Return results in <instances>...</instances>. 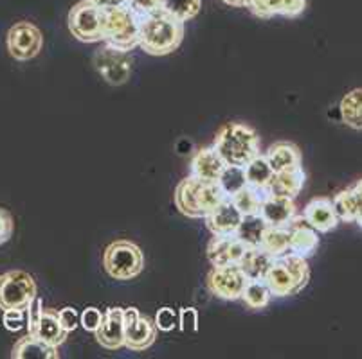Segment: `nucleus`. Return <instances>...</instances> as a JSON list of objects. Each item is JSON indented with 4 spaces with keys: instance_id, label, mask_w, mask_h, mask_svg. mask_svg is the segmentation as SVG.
Here are the masks:
<instances>
[{
    "instance_id": "1",
    "label": "nucleus",
    "mask_w": 362,
    "mask_h": 359,
    "mask_svg": "<svg viewBox=\"0 0 362 359\" xmlns=\"http://www.w3.org/2000/svg\"><path fill=\"white\" fill-rule=\"evenodd\" d=\"M213 147L226 166H247L262 153V140L255 128L245 123H226L218 128Z\"/></svg>"
},
{
    "instance_id": "2",
    "label": "nucleus",
    "mask_w": 362,
    "mask_h": 359,
    "mask_svg": "<svg viewBox=\"0 0 362 359\" xmlns=\"http://www.w3.org/2000/svg\"><path fill=\"white\" fill-rule=\"evenodd\" d=\"M184 24L160 11L139 16V47L150 56H166L180 47Z\"/></svg>"
},
{
    "instance_id": "3",
    "label": "nucleus",
    "mask_w": 362,
    "mask_h": 359,
    "mask_svg": "<svg viewBox=\"0 0 362 359\" xmlns=\"http://www.w3.org/2000/svg\"><path fill=\"white\" fill-rule=\"evenodd\" d=\"M226 197L227 196L222 193L218 183L204 182V180L187 174L177 183L173 202L182 216L189 217V219H206Z\"/></svg>"
},
{
    "instance_id": "4",
    "label": "nucleus",
    "mask_w": 362,
    "mask_h": 359,
    "mask_svg": "<svg viewBox=\"0 0 362 359\" xmlns=\"http://www.w3.org/2000/svg\"><path fill=\"white\" fill-rule=\"evenodd\" d=\"M263 281L271 289V295L276 298L298 295L307 288L308 281H310L308 259L294 252L274 257V261H272Z\"/></svg>"
},
{
    "instance_id": "5",
    "label": "nucleus",
    "mask_w": 362,
    "mask_h": 359,
    "mask_svg": "<svg viewBox=\"0 0 362 359\" xmlns=\"http://www.w3.org/2000/svg\"><path fill=\"white\" fill-rule=\"evenodd\" d=\"M103 266L105 272L114 281H132L143 272L144 255L136 243L117 239L105 248Z\"/></svg>"
},
{
    "instance_id": "6",
    "label": "nucleus",
    "mask_w": 362,
    "mask_h": 359,
    "mask_svg": "<svg viewBox=\"0 0 362 359\" xmlns=\"http://www.w3.org/2000/svg\"><path fill=\"white\" fill-rule=\"evenodd\" d=\"M103 42L128 52L139 47V15L128 6L105 9Z\"/></svg>"
},
{
    "instance_id": "7",
    "label": "nucleus",
    "mask_w": 362,
    "mask_h": 359,
    "mask_svg": "<svg viewBox=\"0 0 362 359\" xmlns=\"http://www.w3.org/2000/svg\"><path fill=\"white\" fill-rule=\"evenodd\" d=\"M67 24L71 35L83 44L103 42L105 9L98 8L92 0H80L69 11Z\"/></svg>"
},
{
    "instance_id": "8",
    "label": "nucleus",
    "mask_w": 362,
    "mask_h": 359,
    "mask_svg": "<svg viewBox=\"0 0 362 359\" xmlns=\"http://www.w3.org/2000/svg\"><path fill=\"white\" fill-rule=\"evenodd\" d=\"M38 296V288L31 273L24 269H9L0 275V311L22 309Z\"/></svg>"
},
{
    "instance_id": "9",
    "label": "nucleus",
    "mask_w": 362,
    "mask_h": 359,
    "mask_svg": "<svg viewBox=\"0 0 362 359\" xmlns=\"http://www.w3.org/2000/svg\"><path fill=\"white\" fill-rule=\"evenodd\" d=\"M132 63H134V59H132L130 52L107 44L94 54L96 71L108 85H114V87L124 85L130 79Z\"/></svg>"
},
{
    "instance_id": "10",
    "label": "nucleus",
    "mask_w": 362,
    "mask_h": 359,
    "mask_svg": "<svg viewBox=\"0 0 362 359\" xmlns=\"http://www.w3.org/2000/svg\"><path fill=\"white\" fill-rule=\"evenodd\" d=\"M9 56L16 61H29L40 54L44 47V35L31 22H16L6 36Z\"/></svg>"
},
{
    "instance_id": "11",
    "label": "nucleus",
    "mask_w": 362,
    "mask_h": 359,
    "mask_svg": "<svg viewBox=\"0 0 362 359\" xmlns=\"http://www.w3.org/2000/svg\"><path fill=\"white\" fill-rule=\"evenodd\" d=\"M247 281L249 279L238 264L213 266L211 272L207 273L206 286L209 293L220 300H240Z\"/></svg>"
},
{
    "instance_id": "12",
    "label": "nucleus",
    "mask_w": 362,
    "mask_h": 359,
    "mask_svg": "<svg viewBox=\"0 0 362 359\" xmlns=\"http://www.w3.org/2000/svg\"><path fill=\"white\" fill-rule=\"evenodd\" d=\"M124 322V347L132 352H144L156 343L157 327L148 316H143L139 309H123Z\"/></svg>"
},
{
    "instance_id": "13",
    "label": "nucleus",
    "mask_w": 362,
    "mask_h": 359,
    "mask_svg": "<svg viewBox=\"0 0 362 359\" xmlns=\"http://www.w3.org/2000/svg\"><path fill=\"white\" fill-rule=\"evenodd\" d=\"M259 216L267 226H291L298 217V207L292 197L278 196L269 190L259 207Z\"/></svg>"
},
{
    "instance_id": "14",
    "label": "nucleus",
    "mask_w": 362,
    "mask_h": 359,
    "mask_svg": "<svg viewBox=\"0 0 362 359\" xmlns=\"http://www.w3.org/2000/svg\"><path fill=\"white\" fill-rule=\"evenodd\" d=\"M303 221L308 223L314 230H317L319 233H328L332 230L337 229L339 216L335 212L334 202H332L330 197L319 196L310 200V202L305 205L303 209Z\"/></svg>"
},
{
    "instance_id": "15",
    "label": "nucleus",
    "mask_w": 362,
    "mask_h": 359,
    "mask_svg": "<svg viewBox=\"0 0 362 359\" xmlns=\"http://www.w3.org/2000/svg\"><path fill=\"white\" fill-rule=\"evenodd\" d=\"M94 334H96L98 343L107 351H117V348L124 347L123 309L108 308L103 312V322Z\"/></svg>"
},
{
    "instance_id": "16",
    "label": "nucleus",
    "mask_w": 362,
    "mask_h": 359,
    "mask_svg": "<svg viewBox=\"0 0 362 359\" xmlns=\"http://www.w3.org/2000/svg\"><path fill=\"white\" fill-rule=\"evenodd\" d=\"M247 246L236 236H213L207 245V259L213 266L238 264Z\"/></svg>"
},
{
    "instance_id": "17",
    "label": "nucleus",
    "mask_w": 362,
    "mask_h": 359,
    "mask_svg": "<svg viewBox=\"0 0 362 359\" xmlns=\"http://www.w3.org/2000/svg\"><path fill=\"white\" fill-rule=\"evenodd\" d=\"M242 219L243 214L236 209L229 197H226L204 221L213 236H235Z\"/></svg>"
},
{
    "instance_id": "18",
    "label": "nucleus",
    "mask_w": 362,
    "mask_h": 359,
    "mask_svg": "<svg viewBox=\"0 0 362 359\" xmlns=\"http://www.w3.org/2000/svg\"><path fill=\"white\" fill-rule=\"evenodd\" d=\"M226 162H223L220 154L216 153V150L213 146L200 147L195 153V157L192 158V164H189V174L204 182H218L220 174H222Z\"/></svg>"
},
{
    "instance_id": "19",
    "label": "nucleus",
    "mask_w": 362,
    "mask_h": 359,
    "mask_svg": "<svg viewBox=\"0 0 362 359\" xmlns=\"http://www.w3.org/2000/svg\"><path fill=\"white\" fill-rule=\"evenodd\" d=\"M247 9L263 20L272 18V16L296 18L307 9V0H255Z\"/></svg>"
},
{
    "instance_id": "20",
    "label": "nucleus",
    "mask_w": 362,
    "mask_h": 359,
    "mask_svg": "<svg viewBox=\"0 0 362 359\" xmlns=\"http://www.w3.org/2000/svg\"><path fill=\"white\" fill-rule=\"evenodd\" d=\"M319 248V232L312 229L308 223L303 221V217L298 216L291 225V246L288 252H294L298 255L308 257L314 255Z\"/></svg>"
},
{
    "instance_id": "21",
    "label": "nucleus",
    "mask_w": 362,
    "mask_h": 359,
    "mask_svg": "<svg viewBox=\"0 0 362 359\" xmlns=\"http://www.w3.org/2000/svg\"><path fill=\"white\" fill-rule=\"evenodd\" d=\"M305 182H307V173L303 171V166H296L291 169L274 173L269 190L272 194H278V196H287L296 200L301 194Z\"/></svg>"
},
{
    "instance_id": "22",
    "label": "nucleus",
    "mask_w": 362,
    "mask_h": 359,
    "mask_svg": "<svg viewBox=\"0 0 362 359\" xmlns=\"http://www.w3.org/2000/svg\"><path fill=\"white\" fill-rule=\"evenodd\" d=\"M267 162L271 164L272 171L278 173V171L291 169V167L301 166L303 164V154L299 151V147L296 146L291 140H279L269 146V150L265 151Z\"/></svg>"
},
{
    "instance_id": "23",
    "label": "nucleus",
    "mask_w": 362,
    "mask_h": 359,
    "mask_svg": "<svg viewBox=\"0 0 362 359\" xmlns=\"http://www.w3.org/2000/svg\"><path fill=\"white\" fill-rule=\"evenodd\" d=\"M274 257L269 255L263 248L259 246H247L245 253L240 259L238 266L249 281H263L271 268Z\"/></svg>"
},
{
    "instance_id": "24",
    "label": "nucleus",
    "mask_w": 362,
    "mask_h": 359,
    "mask_svg": "<svg viewBox=\"0 0 362 359\" xmlns=\"http://www.w3.org/2000/svg\"><path fill=\"white\" fill-rule=\"evenodd\" d=\"M13 359H28V358H36V359H58V347H52L47 345L45 341H42L40 338H36L35 334H28L24 338L16 341L15 347L11 351Z\"/></svg>"
},
{
    "instance_id": "25",
    "label": "nucleus",
    "mask_w": 362,
    "mask_h": 359,
    "mask_svg": "<svg viewBox=\"0 0 362 359\" xmlns=\"http://www.w3.org/2000/svg\"><path fill=\"white\" fill-rule=\"evenodd\" d=\"M67 334L69 332L64 331L60 320H58V312L51 311V309H44V315H42L35 332L36 338H40L42 341L52 345V347H58V345H62L67 340Z\"/></svg>"
},
{
    "instance_id": "26",
    "label": "nucleus",
    "mask_w": 362,
    "mask_h": 359,
    "mask_svg": "<svg viewBox=\"0 0 362 359\" xmlns=\"http://www.w3.org/2000/svg\"><path fill=\"white\" fill-rule=\"evenodd\" d=\"M288 246H291V226H267L259 248L265 250L269 255L278 257L287 253Z\"/></svg>"
},
{
    "instance_id": "27",
    "label": "nucleus",
    "mask_w": 362,
    "mask_h": 359,
    "mask_svg": "<svg viewBox=\"0 0 362 359\" xmlns=\"http://www.w3.org/2000/svg\"><path fill=\"white\" fill-rule=\"evenodd\" d=\"M342 123L351 130H362V88L348 92L339 104Z\"/></svg>"
},
{
    "instance_id": "28",
    "label": "nucleus",
    "mask_w": 362,
    "mask_h": 359,
    "mask_svg": "<svg viewBox=\"0 0 362 359\" xmlns=\"http://www.w3.org/2000/svg\"><path fill=\"white\" fill-rule=\"evenodd\" d=\"M267 194H269V189H258V187L245 185L240 193H236L229 200L235 203V207L243 216H255V214H259V207H262Z\"/></svg>"
},
{
    "instance_id": "29",
    "label": "nucleus",
    "mask_w": 362,
    "mask_h": 359,
    "mask_svg": "<svg viewBox=\"0 0 362 359\" xmlns=\"http://www.w3.org/2000/svg\"><path fill=\"white\" fill-rule=\"evenodd\" d=\"M243 171H245L247 185L258 187V189H269L272 176H274L271 164L267 162L265 154L262 153L252 158L247 166H243Z\"/></svg>"
},
{
    "instance_id": "30",
    "label": "nucleus",
    "mask_w": 362,
    "mask_h": 359,
    "mask_svg": "<svg viewBox=\"0 0 362 359\" xmlns=\"http://www.w3.org/2000/svg\"><path fill=\"white\" fill-rule=\"evenodd\" d=\"M265 229L267 223L263 221L259 214H255V216H243L242 223H240L235 236L238 237L240 241L245 246H259Z\"/></svg>"
},
{
    "instance_id": "31",
    "label": "nucleus",
    "mask_w": 362,
    "mask_h": 359,
    "mask_svg": "<svg viewBox=\"0 0 362 359\" xmlns=\"http://www.w3.org/2000/svg\"><path fill=\"white\" fill-rule=\"evenodd\" d=\"M271 298V289L265 284V281H247L245 289L240 296V300L249 309H265Z\"/></svg>"
},
{
    "instance_id": "32",
    "label": "nucleus",
    "mask_w": 362,
    "mask_h": 359,
    "mask_svg": "<svg viewBox=\"0 0 362 359\" xmlns=\"http://www.w3.org/2000/svg\"><path fill=\"white\" fill-rule=\"evenodd\" d=\"M163 9L166 15L186 24L187 20L195 18L202 9V0H163Z\"/></svg>"
},
{
    "instance_id": "33",
    "label": "nucleus",
    "mask_w": 362,
    "mask_h": 359,
    "mask_svg": "<svg viewBox=\"0 0 362 359\" xmlns=\"http://www.w3.org/2000/svg\"><path fill=\"white\" fill-rule=\"evenodd\" d=\"M216 183H218V187L227 197L235 196L236 193H240L247 185L245 171L240 166H226Z\"/></svg>"
},
{
    "instance_id": "34",
    "label": "nucleus",
    "mask_w": 362,
    "mask_h": 359,
    "mask_svg": "<svg viewBox=\"0 0 362 359\" xmlns=\"http://www.w3.org/2000/svg\"><path fill=\"white\" fill-rule=\"evenodd\" d=\"M334 207L335 212L339 216V221L341 223H355L357 221V203H355V197L351 189H344L341 193H337L334 196Z\"/></svg>"
},
{
    "instance_id": "35",
    "label": "nucleus",
    "mask_w": 362,
    "mask_h": 359,
    "mask_svg": "<svg viewBox=\"0 0 362 359\" xmlns=\"http://www.w3.org/2000/svg\"><path fill=\"white\" fill-rule=\"evenodd\" d=\"M42 315H44V302H42L40 296H36L35 300L28 305L25 309V327H28V334H35L36 327H38V322H40Z\"/></svg>"
},
{
    "instance_id": "36",
    "label": "nucleus",
    "mask_w": 362,
    "mask_h": 359,
    "mask_svg": "<svg viewBox=\"0 0 362 359\" xmlns=\"http://www.w3.org/2000/svg\"><path fill=\"white\" fill-rule=\"evenodd\" d=\"M179 324V315L171 308H163L156 315V327L160 332H170Z\"/></svg>"
},
{
    "instance_id": "37",
    "label": "nucleus",
    "mask_w": 362,
    "mask_h": 359,
    "mask_svg": "<svg viewBox=\"0 0 362 359\" xmlns=\"http://www.w3.org/2000/svg\"><path fill=\"white\" fill-rule=\"evenodd\" d=\"M2 325L9 332L21 331L25 325V311H22V309H8V311H2Z\"/></svg>"
},
{
    "instance_id": "38",
    "label": "nucleus",
    "mask_w": 362,
    "mask_h": 359,
    "mask_svg": "<svg viewBox=\"0 0 362 359\" xmlns=\"http://www.w3.org/2000/svg\"><path fill=\"white\" fill-rule=\"evenodd\" d=\"M179 327L182 332L199 331V311L195 308H182L179 312Z\"/></svg>"
},
{
    "instance_id": "39",
    "label": "nucleus",
    "mask_w": 362,
    "mask_h": 359,
    "mask_svg": "<svg viewBox=\"0 0 362 359\" xmlns=\"http://www.w3.org/2000/svg\"><path fill=\"white\" fill-rule=\"evenodd\" d=\"M101 322H103V312L98 308H87L80 315L81 327L88 332H96L98 327L101 325Z\"/></svg>"
},
{
    "instance_id": "40",
    "label": "nucleus",
    "mask_w": 362,
    "mask_h": 359,
    "mask_svg": "<svg viewBox=\"0 0 362 359\" xmlns=\"http://www.w3.org/2000/svg\"><path fill=\"white\" fill-rule=\"evenodd\" d=\"M15 232V219L8 209L0 207V246L6 245Z\"/></svg>"
},
{
    "instance_id": "41",
    "label": "nucleus",
    "mask_w": 362,
    "mask_h": 359,
    "mask_svg": "<svg viewBox=\"0 0 362 359\" xmlns=\"http://www.w3.org/2000/svg\"><path fill=\"white\" fill-rule=\"evenodd\" d=\"M127 6L132 11L136 13V15L144 16L150 15V13L160 11V8H163V0H128Z\"/></svg>"
},
{
    "instance_id": "42",
    "label": "nucleus",
    "mask_w": 362,
    "mask_h": 359,
    "mask_svg": "<svg viewBox=\"0 0 362 359\" xmlns=\"http://www.w3.org/2000/svg\"><path fill=\"white\" fill-rule=\"evenodd\" d=\"M58 320H60V325L65 332H72L80 324V315L74 308H64L58 311Z\"/></svg>"
},
{
    "instance_id": "43",
    "label": "nucleus",
    "mask_w": 362,
    "mask_h": 359,
    "mask_svg": "<svg viewBox=\"0 0 362 359\" xmlns=\"http://www.w3.org/2000/svg\"><path fill=\"white\" fill-rule=\"evenodd\" d=\"M92 2L101 9H114L128 4V0H92Z\"/></svg>"
},
{
    "instance_id": "44",
    "label": "nucleus",
    "mask_w": 362,
    "mask_h": 359,
    "mask_svg": "<svg viewBox=\"0 0 362 359\" xmlns=\"http://www.w3.org/2000/svg\"><path fill=\"white\" fill-rule=\"evenodd\" d=\"M351 193H354L355 203H357V219L362 216V180H358L354 187H350Z\"/></svg>"
},
{
    "instance_id": "45",
    "label": "nucleus",
    "mask_w": 362,
    "mask_h": 359,
    "mask_svg": "<svg viewBox=\"0 0 362 359\" xmlns=\"http://www.w3.org/2000/svg\"><path fill=\"white\" fill-rule=\"evenodd\" d=\"M223 4L231 6V8H249L255 0H222Z\"/></svg>"
},
{
    "instance_id": "46",
    "label": "nucleus",
    "mask_w": 362,
    "mask_h": 359,
    "mask_svg": "<svg viewBox=\"0 0 362 359\" xmlns=\"http://www.w3.org/2000/svg\"><path fill=\"white\" fill-rule=\"evenodd\" d=\"M0 325H2V312H0Z\"/></svg>"
}]
</instances>
